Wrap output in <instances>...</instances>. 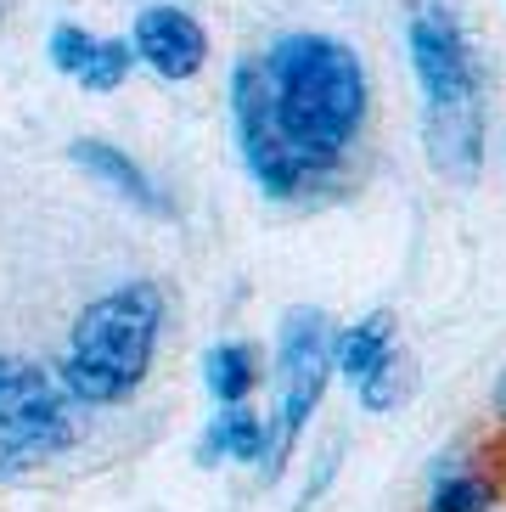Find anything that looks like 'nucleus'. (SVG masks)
<instances>
[{
  "instance_id": "nucleus-1",
  "label": "nucleus",
  "mask_w": 506,
  "mask_h": 512,
  "mask_svg": "<svg viewBox=\"0 0 506 512\" xmlns=\"http://www.w3.org/2000/svg\"><path fill=\"white\" fill-rule=\"evenodd\" d=\"M366 68L327 34H287L270 57H248L231 74L242 164L270 197L321 186L360 136Z\"/></svg>"
},
{
  "instance_id": "nucleus-2",
  "label": "nucleus",
  "mask_w": 506,
  "mask_h": 512,
  "mask_svg": "<svg viewBox=\"0 0 506 512\" xmlns=\"http://www.w3.org/2000/svg\"><path fill=\"white\" fill-rule=\"evenodd\" d=\"M164 332V287L158 282H130L113 287L107 299L85 304L68 338L62 383L79 406H119L141 389Z\"/></svg>"
},
{
  "instance_id": "nucleus-3",
  "label": "nucleus",
  "mask_w": 506,
  "mask_h": 512,
  "mask_svg": "<svg viewBox=\"0 0 506 512\" xmlns=\"http://www.w3.org/2000/svg\"><path fill=\"white\" fill-rule=\"evenodd\" d=\"M79 439V400L68 383L23 361L0 355V479L62 456Z\"/></svg>"
},
{
  "instance_id": "nucleus-4",
  "label": "nucleus",
  "mask_w": 506,
  "mask_h": 512,
  "mask_svg": "<svg viewBox=\"0 0 506 512\" xmlns=\"http://www.w3.org/2000/svg\"><path fill=\"white\" fill-rule=\"evenodd\" d=\"M332 338L338 332L327 327L321 310H287L282 321V349H276V366H282V411H276V456H270V479L282 473L287 451L298 445L310 411L321 406L327 394V377H332Z\"/></svg>"
},
{
  "instance_id": "nucleus-5",
  "label": "nucleus",
  "mask_w": 506,
  "mask_h": 512,
  "mask_svg": "<svg viewBox=\"0 0 506 512\" xmlns=\"http://www.w3.org/2000/svg\"><path fill=\"white\" fill-rule=\"evenodd\" d=\"M411 68L422 85V113H445V107H478V79L467 40L456 29V17L439 6H422L411 17Z\"/></svg>"
},
{
  "instance_id": "nucleus-6",
  "label": "nucleus",
  "mask_w": 506,
  "mask_h": 512,
  "mask_svg": "<svg viewBox=\"0 0 506 512\" xmlns=\"http://www.w3.org/2000/svg\"><path fill=\"white\" fill-rule=\"evenodd\" d=\"M135 57L164 79H192L209 57V34L180 6H147L135 17Z\"/></svg>"
},
{
  "instance_id": "nucleus-7",
  "label": "nucleus",
  "mask_w": 506,
  "mask_h": 512,
  "mask_svg": "<svg viewBox=\"0 0 506 512\" xmlns=\"http://www.w3.org/2000/svg\"><path fill=\"white\" fill-rule=\"evenodd\" d=\"M51 62H57V74L79 79L85 91H119L135 68V40H96L74 23H62L51 34Z\"/></svg>"
},
{
  "instance_id": "nucleus-8",
  "label": "nucleus",
  "mask_w": 506,
  "mask_h": 512,
  "mask_svg": "<svg viewBox=\"0 0 506 512\" xmlns=\"http://www.w3.org/2000/svg\"><path fill=\"white\" fill-rule=\"evenodd\" d=\"M422 141H428V164L450 181H473L478 152H484V107H445V113H422Z\"/></svg>"
},
{
  "instance_id": "nucleus-9",
  "label": "nucleus",
  "mask_w": 506,
  "mask_h": 512,
  "mask_svg": "<svg viewBox=\"0 0 506 512\" xmlns=\"http://www.w3.org/2000/svg\"><path fill=\"white\" fill-rule=\"evenodd\" d=\"M74 164L90 169L102 186H113L124 203H135V209H147V214H164V197H158V186L147 181V169L135 164V158H124L119 147H107V141H96V136H79L74 141Z\"/></svg>"
},
{
  "instance_id": "nucleus-10",
  "label": "nucleus",
  "mask_w": 506,
  "mask_h": 512,
  "mask_svg": "<svg viewBox=\"0 0 506 512\" xmlns=\"http://www.w3.org/2000/svg\"><path fill=\"white\" fill-rule=\"evenodd\" d=\"M220 456H237V462H265L276 456V434L253 417L248 406H225L220 417L209 422V434L197 445V462H220Z\"/></svg>"
},
{
  "instance_id": "nucleus-11",
  "label": "nucleus",
  "mask_w": 506,
  "mask_h": 512,
  "mask_svg": "<svg viewBox=\"0 0 506 512\" xmlns=\"http://www.w3.org/2000/svg\"><path fill=\"white\" fill-rule=\"evenodd\" d=\"M394 349H400L394 344V316H388V310H372L366 321H355V327H343L338 338H332V366H338L343 377L366 383Z\"/></svg>"
},
{
  "instance_id": "nucleus-12",
  "label": "nucleus",
  "mask_w": 506,
  "mask_h": 512,
  "mask_svg": "<svg viewBox=\"0 0 506 512\" xmlns=\"http://www.w3.org/2000/svg\"><path fill=\"white\" fill-rule=\"evenodd\" d=\"M203 372H209V389L220 406H242L259 383V355H253V344H214Z\"/></svg>"
},
{
  "instance_id": "nucleus-13",
  "label": "nucleus",
  "mask_w": 506,
  "mask_h": 512,
  "mask_svg": "<svg viewBox=\"0 0 506 512\" xmlns=\"http://www.w3.org/2000/svg\"><path fill=\"white\" fill-rule=\"evenodd\" d=\"M411 389H417V361H411L405 349H394V355L360 383V406L366 411H394V406L411 400Z\"/></svg>"
},
{
  "instance_id": "nucleus-14",
  "label": "nucleus",
  "mask_w": 506,
  "mask_h": 512,
  "mask_svg": "<svg viewBox=\"0 0 506 512\" xmlns=\"http://www.w3.org/2000/svg\"><path fill=\"white\" fill-rule=\"evenodd\" d=\"M495 484L484 473H445V479L433 484L428 496V512H490L495 507Z\"/></svg>"
},
{
  "instance_id": "nucleus-15",
  "label": "nucleus",
  "mask_w": 506,
  "mask_h": 512,
  "mask_svg": "<svg viewBox=\"0 0 506 512\" xmlns=\"http://www.w3.org/2000/svg\"><path fill=\"white\" fill-rule=\"evenodd\" d=\"M484 479L495 484V496H506V439H495L484 451Z\"/></svg>"
},
{
  "instance_id": "nucleus-16",
  "label": "nucleus",
  "mask_w": 506,
  "mask_h": 512,
  "mask_svg": "<svg viewBox=\"0 0 506 512\" xmlns=\"http://www.w3.org/2000/svg\"><path fill=\"white\" fill-rule=\"evenodd\" d=\"M495 411H501V422H506V377L495 383Z\"/></svg>"
}]
</instances>
